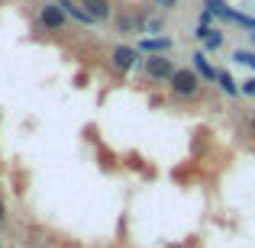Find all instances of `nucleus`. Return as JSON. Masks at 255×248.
Returning <instances> with one entry per match:
<instances>
[{
	"label": "nucleus",
	"instance_id": "nucleus-5",
	"mask_svg": "<svg viewBox=\"0 0 255 248\" xmlns=\"http://www.w3.org/2000/svg\"><path fill=\"white\" fill-rule=\"evenodd\" d=\"M81 6L87 10V16H91L94 23H107V19L113 16L110 0H81Z\"/></svg>",
	"mask_w": 255,
	"mask_h": 248
},
{
	"label": "nucleus",
	"instance_id": "nucleus-9",
	"mask_svg": "<svg viewBox=\"0 0 255 248\" xmlns=\"http://www.w3.org/2000/svg\"><path fill=\"white\" fill-rule=\"evenodd\" d=\"M217 84H220V90H226L230 97L239 93V84H236V78H233L230 71H217Z\"/></svg>",
	"mask_w": 255,
	"mask_h": 248
},
{
	"label": "nucleus",
	"instance_id": "nucleus-18",
	"mask_svg": "<svg viewBox=\"0 0 255 248\" xmlns=\"http://www.w3.org/2000/svg\"><path fill=\"white\" fill-rule=\"evenodd\" d=\"M252 45H255V36H252Z\"/></svg>",
	"mask_w": 255,
	"mask_h": 248
},
{
	"label": "nucleus",
	"instance_id": "nucleus-14",
	"mask_svg": "<svg viewBox=\"0 0 255 248\" xmlns=\"http://www.w3.org/2000/svg\"><path fill=\"white\" fill-rule=\"evenodd\" d=\"M158 6H165V10H171V6H178V0H155Z\"/></svg>",
	"mask_w": 255,
	"mask_h": 248
},
{
	"label": "nucleus",
	"instance_id": "nucleus-10",
	"mask_svg": "<svg viewBox=\"0 0 255 248\" xmlns=\"http://www.w3.org/2000/svg\"><path fill=\"white\" fill-rule=\"evenodd\" d=\"M233 62H239V65H246V68L255 71V52L252 49H236L233 52Z\"/></svg>",
	"mask_w": 255,
	"mask_h": 248
},
{
	"label": "nucleus",
	"instance_id": "nucleus-19",
	"mask_svg": "<svg viewBox=\"0 0 255 248\" xmlns=\"http://www.w3.org/2000/svg\"><path fill=\"white\" fill-rule=\"evenodd\" d=\"M0 248H3V245H0Z\"/></svg>",
	"mask_w": 255,
	"mask_h": 248
},
{
	"label": "nucleus",
	"instance_id": "nucleus-17",
	"mask_svg": "<svg viewBox=\"0 0 255 248\" xmlns=\"http://www.w3.org/2000/svg\"><path fill=\"white\" fill-rule=\"evenodd\" d=\"M246 29H249V32H255V19H249V26H246Z\"/></svg>",
	"mask_w": 255,
	"mask_h": 248
},
{
	"label": "nucleus",
	"instance_id": "nucleus-3",
	"mask_svg": "<svg viewBox=\"0 0 255 248\" xmlns=\"http://www.w3.org/2000/svg\"><path fill=\"white\" fill-rule=\"evenodd\" d=\"M142 71H145L149 81H171V75L178 68H174V62H171L168 55H149L142 62Z\"/></svg>",
	"mask_w": 255,
	"mask_h": 248
},
{
	"label": "nucleus",
	"instance_id": "nucleus-8",
	"mask_svg": "<svg viewBox=\"0 0 255 248\" xmlns=\"http://www.w3.org/2000/svg\"><path fill=\"white\" fill-rule=\"evenodd\" d=\"M191 58H194V71H197L204 81H217V71H213V65H210V62H207L204 52H194Z\"/></svg>",
	"mask_w": 255,
	"mask_h": 248
},
{
	"label": "nucleus",
	"instance_id": "nucleus-12",
	"mask_svg": "<svg viewBox=\"0 0 255 248\" xmlns=\"http://www.w3.org/2000/svg\"><path fill=\"white\" fill-rule=\"evenodd\" d=\"M239 93H246V97H255V78H249V81H243V87H239Z\"/></svg>",
	"mask_w": 255,
	"mask_h": 248
},
{
	"label": "nucleus",
	"instance_id": "nucleus-11",
	"mask_svg": "<svg viewBox=\"0 0 255 248\" xmlns=\"http://www.w3.org/2000/svg\"><path fill=\"white\" fill-rule=\"evenodd\" d=\"M204 45H207V49H220V45H223V32L210 29V32H207V39H204Z\"/></svg>",
	"mask_w": 255,
	"mask_h": 248
},
{
	"label": "nucleus",
	"instance_id": "nucleus-4",
	"mask_svg": "<svg viewBox=\"0 0 255 248\" xmlns=\"http://www.w3.org/2000/svg\"><path fill=\"white\" fill-rule=\"evenodd\" d=\"M110 65L117 71H123V75L132 71L139 65V49H132V45H117V49L110 52Z\"/></svg>",
	"mask_w": 255,
	"mask_h": 248
},
{
	"label": "nucleus",
	"instance_id": "nucleus-1",
	"mask_svg": "<svg viewBox=\"0 0 255 248\" xmlns=\"http://www.w3.org/2000/svg\"><path fill=\"white\" fill-rule=\"evenodd\" d=\"M168 87H171L174 97H194V93L200 90V75H197L194 68H178V71L171 75Z\"/></svg>",
	"mask_w": 255,
	"mask_h": 248
},
{
	"label": "nucleus",
	"instance_id": "nucleus-13",
	"mask_svg": "<svg viewBox=\"0 0 255 248\" xmlns=\"http://www.w3.org/2000/svg\"><path fill=\"white\" fill-rule=\"evenodd\" d=\"M213 23V10H200V19H197V26H210Z\"/></svg>",
	"mask_w": 255,
	"mask_h": 248
},
{
	"label": "nucleus",
	"instance_id": "nucleus-2",
	"mask_svg": "<svg viewBox=\"0 0 255 248\" xmlns=\"http://www.w3.org/2000/svg\"><path fill=\"white\" fill-rule=\"evenodd\" d=\"M36 19H39V26H42L45 32H62L65 26H68V16H65V10L58 6V0L55 3H42L39 6Z\"/></svg>",
	"mask_w": 255,
	"mask_h": 248
},
{
	"label": "nucleus",
	"instance_id": "nucleus-6",
	"mask_svg": "<svg viewBox=\"0 0 255 248\" xmlns=\"http://www.w3.org/2000/svg\"><path fill=\"white\" fill-rule=\"evenodd\" d=\"M136 49L145 52V55H165L171 49V39L168 36H145V39H139Z\"/></svg>",
	"mask_w": 255,
	"mask_h": 248
},
{
	"label": "nucleus",
	"instance_id": "nucleus-7",
	"mask_svg": "<svg viewBox=\"0 0 255 248\" xmlns=\"http://www.w3.org/2000/svg\"><path fill=\"white\" fill-rule=\"evenodd\" d=\"M58 6L65 10V16H71L75 23H81V26H94V19L87 16V10L81 3H75V0H58Z\"/></svg>",
	"mask_w": 255,
	"mask_h": 248
},
{
	"label": "nucleus",
	"instance_id": "nucleus-16",
	"mask_svg": "<svg viewBox=\"0 0 255 248\" xmlns=\"http://www.w3.org/2000/svg\"><path fill=\"white\" fill-rule=\"evenodd\" d=\"M249 136H252V139H255V116H252V119H249Z\"/></svg>",
	"mask_w": 255,
	"mask_h": 248
},
{
	"label": "nucleus",
	"instance_id": "nucleus-15",
	"mask_svg": "<svg viewBox=\"0 0 255 248\" xmlns=\"http://www.w3.org/2000/svg\"><path fill=\"white\" fill-rule=\"evenodd\" d=\"M6 223V203H3V197H0V226Z\"/></svg>",
	"mask_w": 255,
	"mask_h": 248
}]
</instances>
